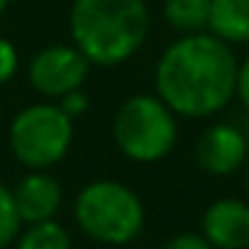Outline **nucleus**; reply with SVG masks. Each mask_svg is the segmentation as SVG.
<instances>
[{"label": "nucleus", "mask_w": 249, "mask_h": 249, "mask_svg": "<svg viewBox=\"0 0 249 249\" xmlns=\"http://www.w3.org/2000/svg\"><path fill=\"white\" fill-rule=\"evenodd\" d=\"M238 59L212 33L179 35L156 62V94L174 115L206 118L236 97Z\"/></svg>", "instance_id": "f257e3e1"}, {"label": "nucleus", "mask_w": 249, "mask_h": 249, "mask_svg": "<svg viewBox=\"0 0 249 249\" xmlns=\"http://www.w3.org/2000/svg\"><path fill=\"white\" fill-rule=\"evenodd\" d=\"M150 8L145 0H72V46L91 67H118L145 46Z\"/></svg>", "instance_id": "f03ea898"}, {"label": "nucleus", "mask_w": 249, "mask_h": 249, "mask_svg": "<svg viewBox=\"0 0 249 249\" xmlns=\"http://www.w3.org/2000/svg\"><path fill=\"white\" fill-rule=\"evenodd\" d=\"M75 222L89 238L110 247L129 244L145 225L140 196L115 179H94L75 198Z\"/></svg>", "instance_id": "7ed1b4c3"}, {"label": "nucleus", "mask_w": 249, "mask_h": 249, "mask_svg": "<svg viewBox=\"0 0 249 249\" xmlns=\"http://www.w3.org/2000/svg\"><path fill=\"white\" fill-rule=\"evenodd\" d=\"M115 147L134 163H156L177 142V115L158 94H134L113 115Z\"/></svg>", "instance_id": "20e7f679"}, {"label": "nucleus", "mask_w": 249, "mask_h": 249, "mask_svg": "<svg viewBox=\"0 0 249 249\" xmlns=\"http://www.w3.org/2000/svg\"><path fill=\"white\" fill-rule=\"evenodd\" d=\"M72 124L51 99L22 107L8 126V147L27 169H51L72 145Z\"/></svg>", "instance_id": "39448f33"}, {"label": "nucleus", "mask_w": 249, "mask_h": 249, "mask_svg": "<svg viewBox=\"0 0 249 249\" xmlns=\"http://www.w3.org/2000/svg\"><path fill=\"white\" fill-rule=\"evenodd\" d=\"M91 72V62L72 43H51L43 46L30 59L27 81L43 99L56 102L72 89H81Z\"/></svg>", "instance_id": "423d86ee"}, {"label": "nucleus", "mask_w": 249, "mask_h": 249, "mask_svg": "<svg viewBox=\"0 0 249 249\" xmlns=\"http://www.w3.org/2000/svg\"><path fill=\"white\" fill-rule=\"evenodd\" d=\"M249 153V142L236 126L231 124H214L198 137L196 142V161L206 174L225 177L233 174Z\"/></svg>", "instance_id": "0eeeda50"}, {"label": "nucleus", "mask_w": 249, "mask_h": 249, "mask_svg": "<svg viewBox=\"0 0 249 249\" xmlns=\"http://www.w3.org/2000/svg\"><path fill=\"white\" fill-rule=\"evenodd\" d=\"M201 236L212 249L249 247V204L238 198H220L206 206L201 217Z\"/></svg>", "instance_id": "6e6552de"}, {"label": "nucleus", "mask_w": 249, "mask_h": 249, "mask_svg": "<svg viewBox=\"0 0 249 249\" xmlns=\"http://www.w3.org/2000/svg\"><path fill=\"white\" fill-rule=\"evenodd\" d=\"M11 196L17 204L19 220L27 225L54 220V214L62 206V185L46 169H30L17 182V188H11Z\"/></svg>", "instance_id": "1a4fd4ad"}, {"label": "nucleus", "mask_w": 249, "mask_h": 249, "mask_svg": "<svg viewBox=\"0 0 249 249\" xmlns=\"http://www.w3.org/2000/svg\"><path fill=\"white\" fill-rule=\"evenodd\" d=\"M225 43H249V0H209V24Z\"/></svg>", "instance_id": "9d476101"}, {"label": "nucleus", "mask_w": 249, "mask_h": 249, "mask_svg": "<svg viewBox=\"0 0 249 249\" xmlns=\"http://www.w3.org/2000/svg\"><path fill=\"white\" fill-rule=\"evenodd\" d=\"M163 19L179 35L204 33L209 24V0H166Z\"/></svg>", "instance_id": "9b49d317"}, {"label": "nucleus", "mask_w": 249, "mask_h": 249, "mask_svg": "<svg viewBox=\"0 0 249 249\" xmlns=\"http://www.w3.org/2000/svg\"><path fill=\"white\" fill-rule=\"evenodd\" d=\"M17 249H70V233L56 220L30 222L27 231L19 236Z\"/></svg>", "instance_id": "f8f14e48"}, {"label": "nucleus", "mask_w": 249, "mask_h": 249, "mask_svg": "<svg viewBox=\"0 0 249 249\" xmlns=\"http://www.w3.org/2000/svg\"><path fill=\"white\" fill-rule=\"evenodd\" d=\"M19 228H22V220H19L11 188L6 182H0V249L8 247L19 236Z\"/></svg>", "instance_id": "ddd939ff"}, {"label": "nucleus", "mask_w": 249, "mask_h": 249, "mask_svg": "<svg viewBox=\"0 0 249 249\" xmlns=\"http://www.w3.org/2000/svg\"><path fill=\"white\" fill-rule=\"evenodd\" d=\"M56 105H59L62 113H65L70 121H78L81 115L89 113V105H91V99H89L86 89L81 86V89H72V91H67L65 97H59V99H56Z\"/></svg>", "instance_id": "4468645a"}, {"label": "nucleus", "mask_w": 249, "mask_h": 249, "mask_svg": "<svg viewBox=\"0 0 249 249\" xmlns=\"http://www.w3.org/2000/svg\"><path fill=\"white\" fill-rule=\"evenodd\" d=\"M19 72V51L8 38H0V86Z\"/></svg>", "instance_id": "2eb2a0df"}, {"label": "nucleus", "mask_w": 249, "mask_h": 249, "mask_svg": "<svg viewBox=\"0 0 249 249\" xmlns=\"http://www.w3.org/2000/svg\"><path fill=\"white\" fill-rule=\"evenodd\" d=\"M163 249H212V244L198 233H177L163 244Z\"/></svg>", "instance_id": "dca6fc26"}, {"label": "nucleus", "mask_w": 249, "mask_h": 249, "mask_svg": "<svg viewBox=\"0 0 249 249\" xmlns=\"http://www.w3.org/2000/svg\"><path fill=\"white\" fill-rule=\"evenodd\" d=\"M236 97L241 99V105L249 110V56L238 65V72H236Z\"/></svg>", "instance_id": "f3484780"}, {"label": "nucleus", "mask_w": 249, "mask_h": 249, "mask_svg": "<svg viewBox=\"0 0 249 249\" xmlns=\"http://www.w3.org/2000/svg\"><path fill=\"white\" fill-rule=\"evenodd\" d=\"M8 3H11V0H0V17L8 11Z\"/></svg>", "instance_id": "a211bd4d"}, {"label": "nucleus", "mask_w": 249, "mask_h": 249, "mask_svg": "<svg viewBox=\"0 0 249 249\" xmlns=\"http://www.w3.org/2000/svg\"><path fill=\"white\" fill-rule=\"evenodd\" d=\"M247 190H249V172H247Z\"/></svg>", "instance_id": "6ab92c4d"}]
</instances>
